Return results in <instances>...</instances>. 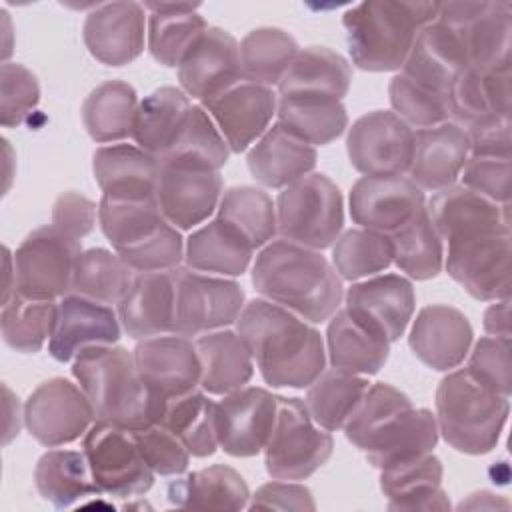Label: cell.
Wrapping results in <instances>:
<instances>
[{"instance_id": "cell-58", "label": "cell", "mask_w": 512, "mask_h": 512, "mask_svg": "<svg viewBox=\"0 0 512 512\" xmlns=\"http://www.w3.org/2000/svg\"><path fill=\"white\" fill-rule=\"evenodd\" d=\"M98 206L78 192H64L56 198L52 208V226L64 234L80 240L88 236L96 224Z\"/></svg>"}, {"instance_id": "cell-8", "label": "cell", "mask_w": 512, "mask_h": 512, "mask_svg": "<svg viewBox=\"0 0 512 512\" xmlns=\"http://www.w3.org/2000/svg\"><path fill=\"white\" fill-rule=\"evenodd\" d=\"M98 222L114 252L134 272H166L180 266L184 240L156 200H114L102 196Z\"/></svg>"}, {"instance_id": "cell-36", "label": "cell", "mask_w": 512, "mask_h": 512, "mask_svg": "<svg viewBox=\"0 0 512 512\" xmlns=\"http://www.w3.org/2000/svg\"><path fill=\"white\" fill-rule=\"evenodd\" d=\"M200 4L144 2L148 16V50L156 62L178 68L198 38L206 32L204 18L196 12Z\"/></svg>"}, {"instance_id": "cell-32", "label": "cell", "mask_w": 512, "mask_h": 512, "mask_svg": "<svg viewBox=\"0 0 512 512\" xmlns=\"http://www.w3.org/2000/svg\"><path fill=\"white\" fill-rule=\"evenodd\" d=\"M510 66L488 70L464 68L450 88V114L462 128L488 118L512 114Z\"/></svg>"}, {"instance_id": "cell-41", "label": "cell", "mask_w": 512, "mask_h": 512, "mask_svg": "<svg viewBox=\"0 0 512 512\" xmlns=\"http://www.w3.org/2000/svg\"><path fill=\"white\" fill-rule=\"evenodd\" d=\"M38 494L54 508H70L82 498L98 496V488L88 458L76 450H48L34 470Z\"/></svg>"}, {"instance_id": "cell-10", "label": "cell", "mask_w": 512, "mask_h": 512, "mask_svg": "<svg viewBox=\"0 0 512 512\" xmlns=\"http://www.w3.org/2000/svg\"><path fill=\"white\" fill-rule=\"evenodd\" d=\"M332 434L320 428L304 400L278 396L276 420L264 446L266 472L276 480H304L328 462Z\"/></svg>"}, {"instance_id": "cell-28", "label": "cell", "mask_w": 512, "mask_h": 512, "mask_svg": "<svg viewBox=\"0 0 512 512\" xmlns=\"http://www.w3.org/2000/svg\"><path fill=\"white\" fill-rule=\"evenodd\" d=\"M464 68H468V56L462 40L446 24L432 20L418 32L400 74L428 90L448 96L456 76Z\"/></svg>"}, {"instance_id": "cell-15", "label": "cell", "mask_w": 512, "mask_h": 512, "mask_svg": "<svg viewBox=\"0 0 512 512\" xmlns=\"http://www.w3.org/2000/svg\"><path fill=\"white\" fill-rule=\"evenodd\" d=\"M22 418L36 442L54 448L86 434L92 426L94 410L78 384L66 378H52L28 396Z\"/></svg>"}, {"instance_id": "cell-3", "label": "cell", "mask_w": 512, "mask_h": 512, "mask_svg": "<svg viewBox=\"0 0 512 512\" xmlns=\"http://www.w3.org/2000/svg\"><path fill=\"white\" fill-rule=\"evenodd\" d=\"M344 432L378 470L430 454L440 436L436 416L426 408H414L404 392L386 382L368 388Z\"/></svg>"}, {"instance_id": "cell-9", "label": "cell", "mask_w": 512, "mask_h": 512, "mask_svg": "<svg viewBox=\"0 0 512 512\" xmlns=\"http://www.w3.org/2000/svg\"><path fill=\"white\" fill-rule=\"evenodd\" d=\"M342 226V194L328 176L310 172L278 194L276 232L282 240L324 250L336 242Z\"/></svg>"}, {"instance_id": "cell-7", "label": "cell", "mask_w": 512, "mask_h": 512, "mask_svg": "<svg viewBox=\"0 0 512 512\" xmlns=\"http://www.w3.org/2000/svg\"><path fill=\"white\" fill-rule=\"evenodd\" d=\"M510 396L500 394L468 368L444 376L436 388L438 434L458 452L486 454L508 420Z\"/></svg>"}, {"instance_id": "cell-57", "label": "cell", "mask_w": 512, "mask_h": 512, "mask_svg": "<svg viewBox=\"0 0 512 512\" xmlns=\"http://www.w3.org/2000/svg\"><path fill=\"white\" fill-rule=\"evenodd\" d=\"M460 174L462 186L478 192L492 202L510 204V158L468 156Z\"/></svg>"}, {"instance_id": "cell-26", "label": "cell", "mask_w": 512, "mask_h": 512, "mask_svg": "<svg viewBox=\"0 0 512 512\" xmlns=\"http://www.w3.org/2000/svg\"><path fill=\"white\" fill-rule=\"evenodd\" d=\"M472 336L474 332L464 312L446 304H432L416 314L408 344L422 364L448 372L464 362Z\"/></svg>"}, {"instance_id": "cell-2", "label": "cell", "mask_w": 512, "mask_h": 512, "mask_svg": "<svg viewBox=\"0 0 512 512\" xmlns=\"http://www.w3.org/2000/svg\"><path fill=\"white\" fill-rule=\"evenodd\" d=\"M236 332L272 388H308L326 370L320 332L308 320L266 298L244 304Z\"/></svg>"}, {"instance_id": "cell-33", "label": "cell", "mask_w": 512, "mask_h": 512, "mask_svg": "<svg viewBox=\"0 0 512 512\" xmlns=\"http://www.w3.org/2000/svg\"><path fill=\"white\" fill-rule=\"evenodd\" d=\"M326 346L332 368L360 376L376 374L390 354L388 338L354 318L346 308H338L330 316Z\"/></svg>"}, {"instance_id": "cell-17", "label": "cell", "mask_w": 512, "mask_h": 512, "mask_svg": "<svg viewBox=\"0 0 512 512\" xmlns=\"http://www.w3.org/2000/svg\"><path fill=\"white\" fill-rule=\"evenodd\" d=\"M346 150L350 164L364 176H392L408 172L414 130L388 110L360 116L348 130Z\"/></svg>"}, {"instance_id": "cell-34", "label": "cell", "mask_w": 512, "mask_h": 512, "mask_svg": "<svg viewBox=\"0 0 512 512\" xmlns=\"http://www.w3.org/2000/svg\"><path fill=\"white\" fill-rule=\"evenodd\" d=\"M442 462L430 452L412 462L380 470V488L388 510H450L442 488Z\"/></svg>"}, {"instance_id": "cell-25", "label": "cell", "mask_w": 512, "mask_h": 512, "mask_svg": "<svg viewBox=\"0 0 512 512\" xmlns=\"http://www.w3.org/2000/svg\"><path fill=\"white\" fill-rule=\"evenodd\" d=\"M346 310L378 330L388 342L398 340L414 314L416 296L412 282L400 274H384L364 282H354L346 294Z\"/></svg>"}, {"instance_id": "cell-23", "label": "cell", "mask_w": 512, "mask_h": 512, "mask_svg": "<svg viewBox=\"0 0 512 512\" xmlns=\"http://www.w3.org/2000/svg\"><path fill=\"white\" fill-rule=\"evenodd\" d=\"M120 332V318L112 306L70 292L58 302L48 352L54 360L68 362L86 348L116 344Z\"/></svg>"}, {"instance_id": "cell-38", "label": "cell", "mask_w": 512, "mask_h": 512, "mask_svg": "<svg viewBox=\"0 0 512 512\" xmlns=\"http://www.w3.org/2000/svg\"><path fill=\"white\" fill-rule=\"evenodd\" d=\"M194 344L200 356V386L204 392L224 396L244 388L252 378L254 360L238 332H206Z\"/></svg>"}, {"instance_id": "cell-1", "label": "cell", "mask_w": 512, "mask_h": 512, "mask_svg": "<svg viewBox=\"0 0 512 512\" xmlns=\"http://www.w3.org/2000/svg\"><path fill=\"white\" fill-rule=\"evenodd\" d=\"M428 216L448 242L446 272L476 300L510 298V204L492 202L466 186H448L428 200Z\"/></svg>"}, {"instance_id": "cell-5", "label": "cell", "mask_w": 512, "mask_h": 512, "mask_svg": "<svg viewBox=\"0 0 512 512\" xmlns=\"http://www.w3.org/2000/svg\"><path fill=\"white\" fill-rule=\"evenodd\" d=\"M438 2L368 0L344 12L352 62L368 72L400 70L418 32L436 18Z\"/></svg>"}, {"instance_id": "cell-37", "label": "cell", "mask_w": 512, "mask_h": 512, "mask_svg": "<svg viewBox=\"0 0 512 512\" xmlns=\"http://www.w3.org/2000/svg\"><path fill=\"white\" fill-rule=\"evenodd\" d=\"M254 246L228 222L216 218L192 232L184 246L190 270L218 276H242L252 262Z\"/></svg>"}, {"instance_id": "cell-61", "label": "cell", "mask_w": 512, "mask_h": 512, "mask_svg": "<svg viewBox=\"0 0 512 512\" xmlns=\"http://www.w3.org/2000/svg\"><path fill=\"white\" fill-rule=\"evenodd\" d=\"M484 330L488 336L510 338V298L496 300L484 312Z\"/></svg>"}, {"instance_id": "cell-62", "label": "cell", "mask_w": 512, "mask_h": 512, "mask_svg": "<svg viewBox=\"0 0 512 512\" xmlns=\"http://www.w3.org/2000/svg\"><path fill=\"white\" fill-rule=\"evenodd\" d=\"M494 510V508H508V502L490 494V492H476L466 502L458 504V510Z\"/></svg>"}, {"instance_id": "cell-13", "label": "cell", "mask_w": 512, "mask_h": 512, "mask_svg": "<svg viewBox=\"0 0 512 512\" xmlns=\"http://www.w3.org/2000/svg\"><path fill=\"white\" fill-rule=\"evenodd\" d=\"M434 20L446 24L462 40L468 68L510 66V2H438Z\"/></svg>"}, {"instance_id": "cell-53", "label": "cell", "mask_w": 512, "mask_h": 512, "mask_svg": "<svg viewBox=\"0 0 512 512\" xmlns=\"http://www.w3.org/2000/svg\"><path fill=\"white\" fill-rule=\"evenodd\" d=\"M394 114L410 128H434L450 120V96L428 90L404 74H396L388 86Z\"/></svg>"}, {"instance_id": "cell-6", "label": "cell", "mask_w": 512, "mask_h": 512, "mask_svg": "<svg viewBox=\"0 0 512 512\" xmlns=\"http://www.w3.org/2000/svg\"><path fill=\"white\" fill-rule=\"evenodd\" d=\"M72 374L88 396L96 420L128 430L154 424L150 394L136 370L134 354L126 348H86L74 358Z\"/></svg>"}, {"instance_id": "cell-43", "label": "cell", "mask_w": 512, "mask_h": 512, "mask_svg": "<svg viewBox=\"0 0 512 512\" xmlns=\"http://www.w3.org/2000/svg\"><path fill=\"white\" fill-rule=\"evenodd\" d=\"M136 90L122 80L96 86L82 104V122L92 140L118 142L132 136L138 112Z\"/></svg>"}, {"instance_id": "cell-30", "label": "cell", "mask_w": 512, "mask_h": 512, "mask_svg": "<svg viewBox=\"0 0 512 512\" xmlns=\"http://www.w3.org/2000/svg\"><path fill=\"white\" fill-rule=\"evenodd\" d=\"M92 172L106 198L156 200L160 162L134 144L98 148L92 158Z\"/></svg>"}, {"instance_id": "cell-52", "label": "cell", "mask_w": 512, "mask_h": 512, "mask_svg": "<svg viewBox=\"0 0 512 512\" xmlns=\"http://www.w3.org/2000/svg\"><path fill=\"white\" fill-rule=\"evenodd\" d=\"M394 262L390 236L368 228H352L332 244V266L342 280H360L386 270Z\"/></svg>"}, {"instance_id": "cell-54", "label": "cell", "mask_w": 512, "mask_h": 512, "mask_svg": "<svg viewBox=\"0 0 512 512\" xmlns=\"http://www.w3.org/2000/svg\"><path fill=\"white\" fill-rule=\"evenodd\" d=\"M40 86L36 76L22 64L4 62L0 68V124L20 126L38 106Z\"/></svg>"}, {"instance_id": "cell-27", "label": "cell", "mask_w": 512, "mask_h": 512, "mask_svg": "<svg viewBox=\"0 0 512 512\" xmlns=\"http://www.w3.org/2000/svg\"><path fill=\"white\" fill-rule=\"evenodd\" d=\"M470 144L466 130L456 122H444L434 128L414 130V150L408 166V178L424 190H444L454 186L466 160Z\"/></svg>"}, {"instance_id": "cell-4", "label": "cell", "mask_w": 512, "mask_h": 512, "mask_svg": "<svg viewBox=\"0 0 512 512\" xmlns=\"http://www.w3.org/2000/svg\"><path fill=\"white\" fill-rule=\"evenodd\" d=\"M252 284L266 300L318 324L330 320L344 298L342 278L320 254L288 240L268 242L254 260Z\"/></svg>"}, {"instance_id": "cell-42", "label": "cell", "mask_w": 512, "mask_h": 512, "mask_svg": "<svg viewBox=\"0 0 512 512\" xmlns=\"http://www.w3.org/2000/svg\"><path fill=\"white\" fill-rule=\"evenodd\" d=\"M192 104L188 96L174 88L162 86L150 92L140 104L134 120L132 138L138 148L154 156L156 160L174 142L178 130L182 128Z\"/></svg>"}, {"instance_id": "cell-20", "label": "cell", "mask_w": 512, "mask_h": 512, "mask_svg": "<svg viewBox=\"0 0 512 512\" xmlns=\"http://www.w3.org/2000/svg\"><path fill=\"white\" fill-rule=\"evenodd\" d=\"M146 32L144 4L132 0L96 4L82 28L88 52L106 66L134 62L144 50Z\"/></svg>"}, {"instance_id": "cell-12", "label": "cell", "mask_w": 512, "mask_h": 512, "mask_svg": "<svg viewBox=\"0 0 512 512\" xmlns=\"http://www.w3.org/2000/svg\"><path fill=\"white\" fill-rule=\"evenodd\" d=\"M92 476L104 494L136 498L154 484V472L146 464L134 432L110 422L92 424L82 440Z\"/></svg>"}, {"instance_id": "cell-63", "label": "cell", "mask_w": 512, "mask_h": 512, "mask_svg": "<svg viewBox=\"0 0 512 512\" xmlns=\"http://www.w3.org/2000/svg\"><path fill=\"white\" fill-rule=\"evenodd\" d=\"M4 396H6V412H8L4 444H8L18 434V430H20V404H18V398L12 396L8 386H4Z\"/></svg>"}, {"instance_id": "cell-24", "label": "cell", "mask_w": 512, "mask_h": 512, "mask_svg": "<svg viewBox=\"0 0 512 512\" xmlns=\"http://www.w3.org/2000/svg\"><path fill=\"white\" fill-rule=\"evenodd\" d=\"M222 196V176L216 170L160 164L156 202L164 218L178 230L202 224Z\"/></svg>"}, {"instance_id": "cell-51", "label": "cell", "mask_w": 512, "mask_h": 512, "mask_svg": "<svg viewBox=\"0 0 512 512\" xmlns=\"http://www.w3.org/2000/svg\"><path fill=\"white\" fill-rule=\"evenodd\" d=\"M218 218L234 226L254 248H262L276 236V204L254 186L228 188L218 202Z\"/></svg>"}, {"instance_id": "cell-40", "label": "cell", "mask_w": 512, "mask_h": 512, "mask_svg": "<svg viewBox=\"0 0 512 512\" xmlns=\"http://www.w3.org/2000/svg\"><path fill=\"white\" fill-rule=\"evenodd\" d=\"M278 124L310 146H324L344 134L348 114L342 100L314 94L278 96Z\"/></svg>"}, {"instance_id": "cell-44", "label": "cell", "mask_w": 512, "mask_h": 512, "mask_svg": "<svg viewBox=\"0 0 512 512\" xmlns=\"http://www.w3.org/2000/svg\"><path fill=\"white\" fill-rule=\"evenodd\" d=\"M368 388L370 382L366 376L330 368L308 386L304 404L320 428L334 432L346 426Z\"/></svg>"}, {"instance_id": "cell-59", "label": "cell", "mask_w": 512, "mask_h": 512, "mask_svg": "<svg viewBox=\"0 0 512 512\" xmlns=\"http://www.w3.org/2000/svg\"><path fill=\"white\" fill-rule=\"evenodd\" d=\"M470 144V156L510 158V118L488 116L464 128Z\"/></svg>"}, {"instance_id": "cell-56", "label": "cell", "mask_w": 512, "mask_h": 512, "mask_svg": "<svg viewBox=\"0 0 512 512\" xmlns=\"http://www.w3.org/2000/svg\"><path fill=\"white\" fill-rule=\"evenodd\" d=\"M474 376L492 386L504 396L512 392V368H510V338L484 336L480 338L468 358L466 366Z\"/></svg>"}, {"instance_id": "cell-14", "label": "cell", "mask_w": 512, "mask_h": 512, "mask_svg": "<svg viewBox=\"0 0 512 512\" xmlns=\"http://www.w3.org/2000/svg\"><path fill=\"white\" fill-rule=\"evenodd\" d=\"M174 332L180 336H200L234 324L244 308V290L238 282L218 276L174 270Z\"/></svg>"}, {"instance_id": "cell-39", "label": "cell", "mask_w": 512, "mask_h": 512, "mask_svg": "<svg viewBox=\"0 0 512 512\" xmlns=\"http://www.w3.org/2000/svg\"><path fill=\"white\" fill-rule=\"evenodd\" d=\"M352 68L344 56L324 46L298 50L278 82V96L314 94L342 100L350 88Z\"/></svg>"}, {"instance_id": "cell-46", "label": "cell", "mask_w": 512, "mask_h": 512, "mask_svg": "<svg viewBox=\"0 0 512 512\" xmlns=\"http://www.w3.org/2000/svg\"><path fill=\"white\" fill-rule=\"evenodd\" d=\"M230 156V148L204 106L192 104L174 142L158 158L160 164H178L206 170H220Z\"/></svg>"}, {"instance_id": "cell-49", "label": "cell", "mask_w": 512, "mask_h": 512, "mask_svg": "<svg viewBox=\"0 0 512 512\" xmlns=\"http://www.w3.org/2000/svg\"><path fill=\"white\" fill-rule=\"evenodd\" d=\"M58 302L28 298L14 292L2 302L0 326L4 342L24 354L38 352L46 340H50L56 322Z\"/></svg>"}, {"instance_id": "cell-60", "label": "cell", "mask_w": 512, "mask_h": 512, "mask_svg": "<svg viewBox=\"0 0 512 512\" xmlns=\"http://www.w3.org/2000/svg\"><path fill=\"white\" fill-rule=\"evenodd\" d=\"M250 510H316L312 492L296 482L280 480L260 486L248 502Z\"/></svg>"}, {"instance_id": "cell-21", "label": "cell", "mask_w": 512, "mask_h": 512, "mask_svg": "<svg viewBox=\"0 0 512 512\" xmlns=\"http://www.w3.org/2000/svg\"><path fill=\"white\" fill-rule=\"evenodd\" d=\"M178 80L182 92L200 102L222 94L242 82L240 44L230 32L208 26L180 62Z\"/></svg>"}, {"instance_id": "cell-50", "label": "cell", "mask_w": 512, "mask_h": 512, "mask_svg": "<svg viewBox=\"0 0 512 512\" xmlns=\"http://www.w3.org/2000/svg\"><path fill=\"white\" fill-rule=\"evenodd\" d=\"M394 264L414 280H428L444 266L442 238L438 236L426 206L402 228L390 234Z\"/></svg>"}, {"instance_id": "cell-16", "label": "cell", "mask_w": 512, "mask_h": 512, "mask_svg": "<svg viewBox=\"0 0 512 512\" xmlns=\"http://www.w3.org/2000/svg\"><path fill=\"white\" fill-rule=\"evenodd\" d=\"M132 354L154 406V422L166 400L200 386V356L196 344L186 336L162 334L144 338Z\"/></svg>"}, {"instance_id": "cell-22", "label": "cell", "mask_w": 512, "mask_h": 512, "mask_svg": "<svg viewBox=\"0 0 512 512\" xmlns=\"http://www.w3.org/2000/svg\"><path fill=\"white\" fill-rule=\"evenodd\" d=\"M230 152H244L254 144L276 116L278 96L272 88L238 82L222 94L202 102Z\"/></svg>"}, {"instance_id": "cell-18", "label": "cell", "mask_w": 512, "mask_h": 512, "mask_svg": "<svg viewBox=\"0 0 512 512\" xmlns=\"http://www.w3.org/2000/svg\"><path fill=\"white\" fill-rule=\"evenodd\" d=\"M278 396L258 386H244L214 402V430L218 448L236 458L264 450L274 420Z\"/></svg>"}, {"instance_id": "cell-45", "label": "cell", "mask_w": 512, "mask_h": 512, "mask_svg": "<svg viewBox=\"0 0 512 512\" xmlns=\"http://www.w3.org/2000/svg\"><path fill=\"white\" fill-rule=\"evenodd\" d=\"M170 430L190 452V456L206 458L218 448L214 430V402L200 390L166 400L156 422Z\"/></svg>"}, {"instance_id": "cell-29", "label": "cell", "mask_w": 512, "mask_h": 512, "mask_svg": "<svg viewBox=\"0 0 512 512\" xmlns=\"http://www.w3.org/2000/svg\"><path fill=\"white\" fill-rule=\"evenodd\" d=\"M174 270L136 274L130 290L118 302V318L128 336L144 340L174 332Z\"/></svg>"}, {"instance_id": "cell-35", "label": "cell", "mask_w": 512, "mask_h": 512, "mask_svg": "<svg viewBox=\"0 0 512 512\" xmlns=\"http://www.w3.org/2000/svg\"><path fill=\"white\" fill-rule=\"evenodd\" d=\"M168 502L192 510H242L248 508L250 490L246 480L230 466L214 464L186 474L168 484Z\"/></svg>"}, {"instance_id": "cell-19", "label": "cell", "mask_w": 512, "mask_h": 512, "mask_svg": "<svg viewBox=\"0 0 512 512\" xmlns=\"http://www.w3.org/2000/svg\"><path fill=\"white\" fill-rule=\"evenodd\" d=\"M350 216L362 228L394 234L424 206V192L404 174L362 176L350 190Z\"/></svg>"}, {"instance_id": "cell-47", "label": "cell", "mask_w": 512, "mask_h": 512, "mask_svg": "<svg viewBox=\"0 0 512 512\" xmlns=\"http://www.w3.org/2000/svg\"><path fill=\"white\" fill-rule=\"evenodd\" d=\"M136 274L116 252L106 248L82 250L74 266L70 292L108 306L118 304L130 290Z\"/></svg>"}, {"instance_id": "cell-48", "label": "cell", "mask_w": 512, "mask_h": 512, "mask_svg": "<svg viewBox=\"0 0 512 512\" xmlns=\"http://www.w3.org/2000/svg\"><path fill=\"white\" fill-rule=\"evenodd\" d=\"M298 50L294 36L280 28L266 26L248 32L240 42L242 80L268 88L278 86Z\"/></svg>"}, {"instance_id": "cell-11", "label": "cell", "mask_w": 512, "mask_h": 512, "mask_svg": "<svg viewBox=\"0 0 512 512\" xmlns=\"http://www.w3.org/2000/svg\"><path fill=\"white\" fill-rule=\"evenodd\" d=\"M80 254V240L52 224L36 228L12 254L14 292L38 300H56L70 294Z\"/></svg>"}, {"instance_id": "cell-55", "label": "cell", "mask_w": 512, "mask_h": 512, "mask_svg": "<svg viewBox=\"0 0 512 512\" xmlns=\"http://www.w3.org/2000/svg\"><path fill=\"white\" fill-rule=\"evenodd\" d=\"M132 432L146 464L154 474L180 476L186 472L190 464V452L170 430L160 424H150Z\"/></svg>"}, {"instance_id": "cell-31", "label": "cell", "mask_w": 512, "mask_h": 512, "mask_svg": "<svg viewBox=\"0 0 512 512\" xmlns=\"http://www.w3.org/2000/svg\"><path fill=\"white\" fill-rule=\"evenodd\" d=\"M316 148L284 130L278 122L250 148L246 164L250 174L268 188H286L316 166Z\"/></svg>"}]
</instances>
